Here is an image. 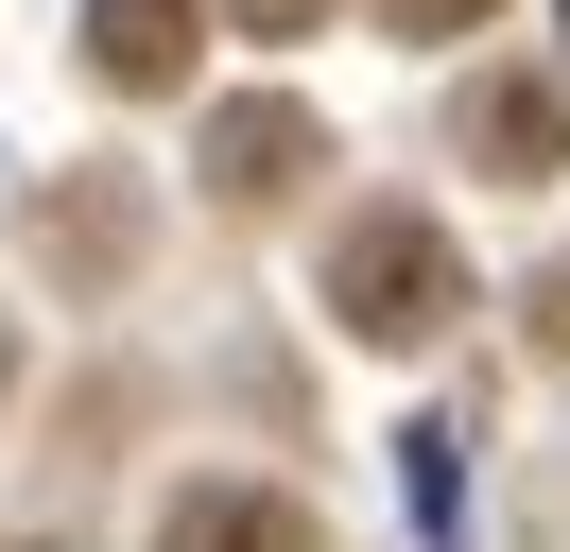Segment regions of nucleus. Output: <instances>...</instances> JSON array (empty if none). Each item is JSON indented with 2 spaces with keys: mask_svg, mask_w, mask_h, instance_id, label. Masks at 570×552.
Returning <instances> with one entry per match:
<instances>
[{
  "mask_svg": "<svg viewBox=\"0 0 570 552\" xmlns=\"http://www.w3.org/2000/svg\"><path fill=\"white\" fill-rule=\"evenodd\" d=\"M156 552H312V518H294L277 483H190V501H174V535H156Z\"/></svg>",
  "mask_w": 570,
  "mask_h": 552,
  "instance_id": "39448f33",
  "label": "nucleus"
},
{
  "mask_svg": "<svg viewBox=\"0 0 570 552\" xmlns=\"http://www.w3.org/2000/svg\"><path fill=\"white\" fill-rule=\"evenodd\" d=\"M0 379H18V345H0Z\"/></svg>",
  "mask_w": 570,
  "mask_h": 552,
  "instance_id": "6e6552de",
  "label": "nucleus"
},
{
  "mask_svg": "<svg viewBox=\"0 0 570 552\" xmlns=\"http://www.w3.org/2000/svg\"><path fill=\"white\" fill-rule=\"evenodd\" d=\"M466 156L535 190V172L570 156V87H553V69H501V87H466Z\"/></svg>",
  "mask_w": 570,
  "mask_h": 552,
  "instance_id": "20e7f679",
  "label": "nucleus"
},
{
  "mask_svg": "<svg viewBox=\"0 0 570 552\" xmlns=\"http://www.w3.org/2000/svg\"><path fill=\"white\" fill-rule=\"evenodd\" d=\"M225 18H243V34H312L328 0H225Z\"/></svg>",
  "mask_w": 570,
  "mask_h": 552,
  "instance_id": "0eeeda50",
  "label": "nucleus"
},
{
  "mask_svg": "<svg viewBox=\"0 0 570 552\" xmlns=\"http://www.w3.org/2000/svg\"><path fill=\"white\" fill-rule=\"evenodd\" d=\"M328 310H346L363 345H432L466 310L450 225H432V207H346V225H328Z\"/></svg>",
  "mask_w": 570,
  "mask_h": 552,
  "instance_id": "f257e3e1",
  "label": "nucleus"
},
{
  "mask_svg": "<svg viewBox=\"0 0 570 552\" xmlns=\"http://www.w3.org/2000/svg\"><path fill=\"white\" fill-rule=\"evenodd\" d=\"M397 34H466V18H501V0H381Z\"/></svg>",
  "mask_w": 570,
  "mask_h": 552,
  "instance_id": "423d86ee",
  "label": "nucleus"
},
{
  "mask_svg": "<svg viewBox=\"0 0 570 552\" xmlns=\"http://www.w3.org/2000/svg\"><path fill=\"white\" fill-rule=\"evenodd\" d=\"M190 52H208V0H87V69H105L121 103L190 87Z\"/></svg>",
  "mask_w": 570,
  "mask_h": 552,
  "instance_id": "7ed1b4c3",
  "label": "nucleus"
},
{
  "mask_svg": "<svg viewBox=\"0 0 570 552\" xmlns=\"http://www.w3.org/2000/svg\"><path fill=\"white\" fill-rule=\"evenodd\" d=\"M312 172H328V121H312V103L259 87V103H225V121H208V190L243 207V225H259V207H294Z\"/></svg>",
  "mask_w": 570,
  "mask_h": 552,
  "instance_id": "f03ea898",
  "label": "nucleus"
}]
</instances>
